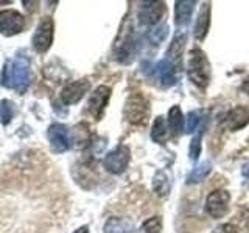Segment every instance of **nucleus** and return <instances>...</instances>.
<instances>
[{
    "mask_svg": "<svg viewBox=\"0 0 249 233\" xmlns=\"http://www.w3.org/2000/svg\"><path fill=\"white\" fill-rule=\"evenodd\" d=\"M31 83V64L25 56H18L13 61H6L2 73V84L8 89H14L18 93H25Z\"/></svg>",
    "mask_w": 249,
    "mask_h": 233,
    "instance_id": "nucleus-1",
    "label": "nucleus"
},
{
    "mask_svg": "<svg viewBox=\"0 0 249 233\" xmlns=\"http://www.w3.org/2000/svg\"><path fill=\"white\" fill-rule=\"evenodd\" d=\"M187 75H189L190 81L199 89H206L209 85L212 68H210V62L202 50H190L189 59H187Z\"/></svg>",
    "mask_w": 249,
    "mask_h": 233,
    "instance_id": "nucleus-2",
    "label": "nucleus"
},
{
    "mask_svg": "<svg viewBox=\"0 0 249 233\" xmlns=\"http://www.w3.org/2000/svg\"><path fill=\"white\" fill-rule=\"evenodd\" d=\"M150 101L140 92L131 93L124 103V118L134 126H143L150 116Z\"/></svg>",
    "mask_w": 249,
    "mask_h": 233,
    "instance_id": "nucleus-3",
    "label": "nucleus"
},
{
    "mask_svg": "<svg viewBox=\"0 0 249 233\" xmlns=\"http://www.w3.org/2000/svg\"><path fill=\"white\" fill-rule=\"evenodd\" d=\"M132 25L128 22V19L123 20V25L120 28L119 37H117L115 45H114V51H115V58L126 62L132 53H134V33H132Z\"/></svg>",
    "mask_w": 249,
    "mask_h": 233,
    "instance_id": "nucleus-4",
    "label": "nucleus"
},
{
    "mask_svg": "<svg viewBox=\"0 0 249 233\" xmlns=\"http://www.w3.org/2000/svg\"><path fill=\"white\" fill-rule=\"evenodd\" d=\"M129 160H131L129 148L126 145H119L111 152L106 154V157L103 159V165L106 171H109L111 174H122L128 168Z\"/></svg>",
    "mask_w": 249,
    "mask_h": 233,
    "instance_id": "nucleus-5",
    "label": "nucleus"
},
{
    "mask_svg": "<svg viewBox=\"0 0 249 233\" xmlns=\"http://www.w3.org/2000/svg\"><path fill=\"white\" fill-rule=\"evenodd\" d=\"M54 36V23L52 17H44L37 23L36 31L33 34V49L37 53H45L53 44Z\"/></svg>",
    "mask_w": 249,
    "mask_h": 233,
    "instance_id": "nucleus-6",
    "label": "nucleus"
},
{
    "mask_svg": "<svg viewBox=\"0 0 249 233\" xmlns=\"http://www.w3.org/2000/svg\"><path fill=\"white\" fill-rule=\"evenodd\" d=\"M229 204L231 194L226 190H215L206 199V212L212 217H215V219H220L224 215H228Z\"/></svg>",
    "mask_w": 249,
    "mask_h": 233,
    "instance_id": "nucleus-7",
    "label": "nucleus"
},
{
    "mask_svg": "<svg viewBox=\"0 0 249 233\" xmlns=\"http://www.w3.org/2000/svg\"><path fill=\"white\" fill-rule=\"evenodd\" d=\"M49 142L53 152H66L72 146V135L67 129V126L61 123H54L49 128Z\"/></svg>",
    "mask_w": 249,
    "mask_h": 233,
    "instance_id": "nucleus-8",
    "label": "nucleus"
},
{
    "mask_svg": "<svg viewBox=\"0 0 249 233\" xmlns=\"http://www.w3.org/2000/svg\"><path fill=\"white\" fill-rule=\"evenodd\" d=\"M25 27L23 16L16 10H3L0 11V33L3 36L19 34Z\"/></svg>",
    "mask_w": 249,
    "mask_h": 233,
    "instance_id": "nucleus-9",
    "label": "nucleus"
},
{
    "mask_svg": "<svg viewBox=\"0 0 249 233\" xmlns=\"http://www.w3.org/2000/svg\"><path fill=\"white\" fill-rule=\"evenodd\" d=\"M109 98H111V89L107 85H100L92 93L88 103V111L95 120H100L103 116V112L109 103Z\"/></svg>",
    "mask_w": 249,
    "mask_h": 233,
    "instance_id": "nucleus-10",
    "label": "nucleus"
},
{
    "mask_svg": "<svg viewBox=\"0 0 249 233\" xmlns=\"http://www.w3.org/2000/svg\"><path fill=\"white\" fill-rule=\"evenodd\" d=\"M89 89H90V83L88 80H78L70 83L61 90V101L67 106L76 104L89 92Z\"/></svg>",
    "mask_w": 249,
    "mask_h": 233,
    "instance_id": "nucleus-11",
    "label": "nucleus"
},
{
    "mask_svg": "<svg viewBox=\"0 0 249 233\" xmlns=\"http://www.w3.org/2000/svg\"><path fill=\"white\" fill-rule=\"evenodd\" d=\"M165 14V3L163 2H146L142 3L139 10V20L145 25H156Z\"/></svg>",
    "mask_w": 249,
    "mask_h": 233,
    "instance_id": "nucleus-12",
    "label": "nucleus"
},
{
    "mask_svg": "<svg viewBox=\"0 0 249 233\" xmlns=\"http://www.w3.org/2000/svg\"><path fill=\"white\" fill-rule=\"evenodd\" d=\"M249 123V109L245 106H237L231 109L226 115L224 126L231 131H238L241 128H245Z\"/></svg>",
    "mask_w": 249,
    "mask_h": 233,
    "instance_id": "nucleus-13",
    "label": "nucleus"
},
{
    "mask_svg": "<svg viewBox=\"0 0 249 233\" xmlns=\"http://www.w3.org/2000/svg\"><path fill=\"white\" fill-rule=\"evenodd\" d=\"M195 5H196V2H192V0H178L175 3V22L178 27L189 25Z\"/></svg>",
    "mask_w": 249,
    "mask_h": 233,
    "instance_id": "nucleus-14",
    "label": "nucleus"
},
{
    "mask_svg": "<svg viewBox=\"0 0 249 233\" xmlns=\"http://www.w3.org/2000/svg\"><path fill=\"white\" fill-rule=\"evenodd\" d=\"M210 27V3H202L199 14L196 17V23H195L193 34L196 41H204L207 36V31Z\"/></svg>",
    "mask_w": 249,
    "mask_h": 233,
    "instance_id": "nucleus-15",
    "label": "nucleus"
},
{
    "mask_svg": "<svg viewBox=\"0 0 249 233\" xmlns=\"http://www.w3.org/2000/svg\"><path fill=\"white\" fill-rule=\"evenodd\" d=\"M103 233H136V227L131 221L124 219V217H109L105 222Z\"/></svg>",
    "mask_w": 249,
    "mask_h": 233,
    "instance_id": "nucleus-16",
    "label": "nucleus"
},
{
    "mask_svg": "<svg viewBox=\"0 0 249 233\" xmlns=\"http://www.w3.org/2000/svg\"><path fill=\"white\" fill-rule=\"evenodd\" d=\"M156 75H158L160 84L165 85V87H170V85H173L176 83L175 66L167 59H162L158 62V66H156Z\"/></svg>",
    "mask_w": 249,
    "mask_h": 233,
    "instance_id": "nucleus-17",
    "label": "nucleus"
},
{
    "mask_svg": "<svg viewBox=\"0 0 249 233\" xmlns=\"http://www.w3.org/2000/svg\"><path fill=\"white\" fill-rule=\"evenodd\" d=\"M187 42V36L184 33H179L173 37L170 47H168V51H167V61H170L171 64H178L179 61L182 58V53H184V47Z\"/></svg>",
    "mask_w": 249,
    "mask_h": 233,
    "instance_id": "nucleus-18",
    "label": "nucleus"
},
{
    "mask_svg": "<svg viewBox=\"0 0 249 233\" xmlns=\"http://www.w3.org/2000/svg\"><path fill=\"white\" fill-rule=\"evenodd\" d=\"M168 129L173 132L175 135L181 134L182 132V128H184V115H182V111L179 106H173L168 111Z\"/></svg>",
    "mask_w": 249,
    "mask_h": 233,
    "instance_id": "nucleus-19",
    "label": "nucleus"
},
{
    "mask_svg": "<svg viewBox=\"0 0 249 233\" xmlns=\"http://www.w3.org/2000/svg\"><path fill=\"white\" fill-rule=\"evenodd\" d=\"M153 188H154V191H156L158 196H160V198L168 196V193L171 190V182H170L168 176L163 173V171H158V173L154 174Z\"/></svg>",
    "mask_w": 249,
    "mask_h": 233,
    "instance_id": "nucleus-20",
    "label": "nucleus"
},
{
    "mask_svg": "<svg viewBox=\"0 0 249 233\" xmlns=\"http://www.w3.org/2000/svg\"><path fill=\"white\" fill-rule=\"evenodd\" d=\"M210 171H212V163H210L209 160L199 163V165L196 168H193L192 173L187 176V183H199V182H202L210 174Z\"/></svg>",
    "mask_w": 249,
    "mask_h": 233,
    "instance_id": "nucleus-21",
    "label": "nucleus"
},
{
    "mask_svg": "<svg viewBox=\"0 0 249 233\" xmlns=\"http://www.w3.org/2000/svg\"><path fill=\"white\" fill-rule=\"evenodd\" d=\"M151 138L156 143H165L168 138V128L163 116H158L151 128Z\"/></svg>",
    "mask_w": 249,
    "mask_h": 233,
    "instance_id": "nucleus-22",
    "label": "nucleus"
},
{
    "mask_svg": "<svg viewBox=\"0 0 249 233\" xmlns=\"http://www.w3.org/2000/svg\"><path fill=\"white\" fill-rule=\"evenodd\" d=\"M201 121V112L199 111H192L187 114V118H184L185 123V132L187 134H192L193 131H196Z\"/></svg>",
    "mask_w": 249,
    "mask_h": 233,
    "instance_id": "nucleus-23",
    "label": "nucleus"
},
{
    "mask_svg": "<svg viewBox=\"0 0 249 233\" xmlns=\"http://www.w3.org/2000/svg\"><path fill=\"white\" fill-rule=\"evenodd\" d=\"M13 116H14V104L11 101L3 100L2 103H0V118H2V123L5 126L13 120Z\"/></svg>",
    "mask_w": 249,
    "mask_h": 233,
    "instance_id": "nucleus-24",
    "label": "nucleus"
},
{
    "mask_svg": "<svg viewBox=\"0 0 249 233\" xmlns=\"http://www.w3.org/2000/svg\"><path fill=\"white\" fill-rule=\"evenodd\" d=\"M162 232V219L159 216H153L142 224V233H160Z\"/></svg>",
    "mask_w": 249,
    "mask_h": 233,
    "instance_id": "nucleus-25",
    "label": "nucleus"
},
{
    "mask_svg": "<svg viewBox=\"0 0 249 233\" xmlns=\"http://www.w3.org/2000/svg\"><path fill=\"white\" fill-rule=\"evenodd\" d=\"M167 33H168V27L167 25H159V27H156L154 30L150 31L148 39H150V42L153 45H159L163 39L167 37Z\"/></svg>",
    "mask_w": 249,
    "mask_h": 233,
    "instance_id": "nucleus-26",
    "label": "nucleus"
},
{
    "mask_svg": "<svg viewBox=\"0 0 249 233\" xmlns=\"http://www.w3.org/2000/svg\"><path fill=\"white\" fill-rule=\"evenodd\" d=\"M72 134H73V143H78L80 146L89 143V132L84 124H78Z\"/></svg>",
    "mask_w": 249,
    "mask_h": 233,
    "instance_id": "nucleus-27",
    "label": "nucleus"
},
{
    "mask_svg": "<svg viewBox=\"0 0 249 233\" xmlns=\"http://www.w3.org/2000/svg\"><path fill=\"white\" fill-rule=\"evenodd\" d=\"M189 154H190V159L192 160H196L199 157V154H201V134H198L196 137L192 138Z\"/></svg>",
    "mask_w": 249,
    "mask_h": 233,
    "instance_id": "nucleus-28",
    "label": "nucleus"
},
{
    "mask_svg": "<svg viewBox=\"0 0 249 233\" xmlns=\"http://www.w3.org/2000/svg\"><path fill=\"white\" fill-rule=\"evenodd\" d=\"M212 233H238V230L233 224H221Z\"/></svg>",
    "mask_w": 249,
    "mask_h": 233,
    "instance_id": "nucleus-29",
    "label": "nucleus"
},
{
    "mask_svg": "<svg viewBox=\"0 0 249 233\" xmlns=\"http://www.w3.org/2000/svg\"><path fill=\"white\" fill-rule=\"evenodd\" d=\"M241 90H243L245 93H248V95H249V76L245 78L243 84H241Z\"/></svg>",
    "mask_w": 249,
    "mask_h": 233,
    "instance_id": "nucleus-30",
    "label": "nucleus"
},
{
    "mask_svg": "<svg viewBox=\"0 0 249 233\" xmlns=\"http://www.w3.org/2000/svg\"><path fill=\"white\" fill-rule=\"evenodd\" d=\"M241 174H243L245 179H248V181H249V162L243 166V169H241Z\"/></svg>",
    "mask_w": 249,
    "mask_h": 233,
    "instance_id": "nucleus-31",
    "label": "nucleus"
},
{
    "mask_svg": "<svg viewBox=\"0 0 249 233\" xmlns=\"http://www.w3.org/2000/svg\"><path fill=\"white\" fill-rule=\"evenodd\" d=\"M73 233H89V227H88V225H83V227L76 229Z\"/></svg>",
    "mask_w": 249,
    "mask_h": 233,
    "instance_id": "nucleus-32",
    "label": "nucleus"
}]
</instances>
